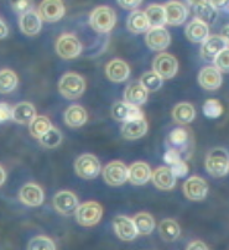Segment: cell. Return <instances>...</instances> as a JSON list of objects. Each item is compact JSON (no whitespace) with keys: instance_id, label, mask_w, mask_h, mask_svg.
I'll return each instance as SVG.
<instances>
[{"instance_id":"5","label":"cell","mask_w":229,"mask_h":250,"mask_svg":"<svg viewBox=\"0 0 229 250\" xmlns=\"http://www.w3.org/2000/svg\"><path fill=\"white\" fill-rule=\"evenodd\" d=\"M76 221L82 227H93L101 222L103 208L98 202L89 201L78 206L75 212Z\"/></svg>"},{"instance_id":"11","label":"cell","mask_w":229,"mask_h":250,"mask_svg":"<svg viewBox=\"0 0 229 250\" xmlns=\"http://www.w3.org/2000/svg\"><path fill=\"white\" fill-rule=\"evenodd\" d=\"M55 209L63 216H68L76 212V209L80 206L78 197L71 191H60L54 196L52 200Z\"/></svg>"},{"instance_id":"33","label":"cell","mask_w":229,"mask_h":250,"mask_svg":"<svg viewBox=\"0 0 229 250\" xmlns=\"http://www.w3.org/2000/svg\"><path fill=\"white\" fill-rule=\"evenodd\" d=\"M145 14H146L151 27H164V25L167 24V21H166L165 6L164 5L151 4L150 6H147Z\"/></svg>"},{"instance_id":"19","label":"cell","mask_w":229,"mask_h":250,"mask_svg":"<svg viewBox=\"0 0 229 250\" xmlns=\"http://www.w3.org/2000/svg\"><path fill=\"white\" fill-rule=\"evenodd\" d=\"M221 71L216 66H206L198 73V83L207 91H216L222 84Z\"/></svg>"},{"instance_id":"16","label":"cell","mask_w":229,"mask_h":250,"mask_svg":"<svg viewBox=\"0 0 229 250\" xmlns=\"http://www.w3.org/2000/svg\"><path fill=\"white\" fill-rule=\"evenodd\" d=\"M112 117L118 122H129V120L142 119L144 118V113L139 106L131 105L126 102H117L112 106Z\"/></svg>"},{"instance_id":"51","label":"cell","mask_w":229,"mask_h":250,"mask_svg":"<svg viewBox=\"0 0 229 250\" xmlns=\"http://www.w3.org/2000/svg\"><path fill=\"white\" fill-rule=\"evenodd\" d=\"M0 171H1V185H4V184H5L6 173H5V170H4L3 166H1V167H0Z\"/></svg>"},{"instance_id":"22","label":"cell","mask_w":229,"mask_h":250,"mask_svg":"<svg viewBox=\"0 0 229 250\" xmlns=\"http://www.w3.org/2000/svg\"><path fill=\"white\" fill-rule=\"evenodd\" d=\"M152 177V171L149 164L144 161H136L129 166V182L134 186H143L147 184Z\"/></svg>"},{"instance_id":"30","label":"cell","mask_w":229,"mask_h":250,"mask_svg":"<svg viewBox=\"0 0 229 250\" xmlns=\"http://www.w3.org/2000/svg\"><path fill=\"white\" fill-rule=\"evenodd\" d=\"M196 110L195 106L191 103L182 102V103L176 104L175 108L172 109V118L177 124L187 125L195 119Z\"/></svg>"},{"instance_id":"34","label":"cell","mask_w":229,"mask_h":250,"mask_svg":"<svg viewBox=\"0 0 229 250\" xmlns=\"http://www.w3.org/2000/svg\"><path fill=\"white\" fill-rule=\"evenodd\" d=\"M51 128H52L51 120L45 115H36V118L29 124L30 134L36 139H40L41 136L45 135Z\"/></svg>"},{"instance_id":"31","label":"cell","mask_w":229,"mask_h":250,"mask_svg":"<svg viewBox=\"0 0 229 250\" xmlns=\"http://www.w3.org/2000/svg\"><path fill=\"white\" fill-rule=\"evenodd\" d=\"M181 229L175 219H164L159 224V234L166 242H175L180 237Z\"/></svg>"},{"instance_id":"42","label":"cell","mask_w":229,"mask_h":250,"mask_svg":"<svg viewBox=\"0 0 229 250\" xmlns=\"http://www.w3.org/2000/svg\"><path fill=\"white\" fill-rule=\"evenodd\" d=\"M11 8L19 15L32 10V0H10Z\"/></svg>"},{"instance_id":"3","label":"cell","mask_w":229,"mask_h":250,"mask_svg":"<svg viewBox=\"0 0 229 250\" xmlns=\"http://www.w3.org/2000/svg\"><path fill=\"white\" fill-rule=\"evenodd\" d=\"M85 91V81L76 72H67L59 82V92L66 99L75 101L82 97Z\"/></svg>"},{"instance_id":"4","label":"cell","mask_w":229,"mask_h":250,"mask_svg":"<svg viewBox=\"0 0 229 250\" xmlns=\"http://www.w3.org/2000/svg\"><path fill=\"white\" fill-rule=\"evenodd\" d=\"M117 22V15L112 8L105 5L94 9L89 16V24L94 31L99 34H107L113 30Z\"/></svg>"},{"instance_id":"26","label":"cell","mask_w":229,"mask_h":250,"mask_svg":"<svg viewBox=\"0 0 229 250\" xmlns=\"http://www.w3.org/2000/svg\"><path fill=\"white\" fill-rule=\"evenodd\" d=\"M147 129H149V125L145 118L129 120L123 124L122 135L128 140H136V139L143 138L147 133Z\"/></svg>"},{"instance_id":"36","label":"cell","mask_w":229,"mask_h":250,"mask_svg":"<svg viewBox=\"0 0 229 250\" xmlns=\"http://www.w3.org/2000/svg\"><path fill=\"white\" fill-rule=\"evenodd\" d=\"M195 9V14L197 16V19H201L202 21L207 22L208 25L212 24V22L216 21L217 19V15H218V10L213 6V4L209 1L207 3L202 4L200 6H196Z\"/></svg>"},{"instance_id":"18","label":"cell","mask_w":229,"mask_h":250,"mask_svg":"<svg viewBox=\"0 0 229 250\" xmlns=\"http://www.w3.org/2000/svg\"><path fill=\"white\" fill-rule=\"evenodd\" d=\"M164 6H165L166 21L171 26H179L187 20L188 9L185 4L180 3L177 0H171Z\"/></svg>"},{"instance_id":"23","label":"cell","mask_w":229,"mask_h":250,"mask_svg":"<svg viewBox=\"0 0 229 250\" xmlns=\"http://www.w3.org/2000/svg\"><path fill=\"white\" fill-rule=\"evenodd\" d=\"M20 30L26 36H36L40 34L42 27V19L40 18L38 11H27V13L20 15L19 19Z\"/></svg>"},{"instance_id":"41","label":"cell","mask_w":229,"mask_h":250,"mask_svg":"<svg viewBox=\"0 0 229 250\" xmlns=\"http://www.w3.org/2000/svg\"><path fill=\"white\" fill-rule=\"evenodd\" d=\"M214 66L223 73H229V46L224 48L213 61Z\"/></svg>"},{"instance_id":"20","label":"cell","mask_w":229,"mask_h":250,"mask_svg":"<svg viewBox=\"0 0 229 250\" xmlns=\"http://www.w3.org/2000/svg\"><path fill=\"white\" fill-rule=\"evenodd\" d=\"M130 67L125 61L120 59H114L108 62L105 67V75L108 80L114 83L125 82L130 76Z\"/></svg>"},{"instance_id":"24","label":"cell","mask_w":229,"mask_h":250,"mask_svg":"<svg viewBox=\"0 0 229 250\" xmlns=\"http://www.w3.org/2000/svg\"><path fill=\"white\" fill-rule=\"evenodd\" d=\"M176 176L168 166H160L152 172L151 181L161 191H170L176 186Z\"/></svg>"},{"instance_id":"14","label":"cell","mask_w":229,"mask_h":250,"mask_svg":"<svg viewBox=\"0 0 229 250\" xmlns=\"http://www.w3.org/2000/svg\"><path fill=\"white\" fill-rule=\"evenodd\" d=\"M145 42L152 51H164L170 46L171 36L165 27H151L146 32Z\"/></svg>"},{"instance_id":"38","label":"cell","mask_w":229,"mask_h":250,"mask_svg":"<svg viewBox=\"0 0 229 250\" xmlns=\"http://www.w3.org/2000/svg\"><path fill=\"white\" fill-rule=\"evenodd\" d=\"M39 141H40V144L43 147H46V149H55V147H57L61 144L62 134L59 129L52 126L45 135H42L39 139Z\"/></svg>"},{"instance_id":"47","label":"cell","mask_w":229,"mask_h":250,"mask_svg":"<svg viewBox=\"0 0 229 250\" xmlns=\"http://www.w3.org/2000/svg\"><path fill=\"white\" fill-rule=\"evenodd\" d=\"M217 10H229V0H210Z\"/></svg>"},{"instance_id":"15","label":"cell","mask_w":229,"mask_h":250,"mask_svg":"<svg viewBox=\"0 0 229 250\" xmlns=\"http://www.w3.org/2000/svg\"><path fill=\"white\" fill-rule=\"evenodd\" d=\"M228 46V42L222 35H213L201 46V56L206 61H214V59Z\"/></svg>"},{"instance_id":"21","label":"cell","mask_w":229,"mask_h":250,"mask_svg":"<svg viewBox=\"0 0 229 250\" xmlns=\"http://www.w3.org/2000/svg\"><path fill=\"white\" fill-rule=\"evenodd\" d=\"M147 98H149V91L142 84L140 81L130 83L124 91V102L139 108L146 103Z\"/></svg>"},{"instance_id":"13","label":"cell","mask_w":229,"mask_h":250,"mask_svg":"<svg viewBox=\"0 0 229 250\" xmlns=\"http://www.w3.org/2000/svg\"><path fill=\"white\" fill-rule=\"evenodd\" d=\"M43 198H45V194H43V189L41 188L40 185L29 182L20 188L19 200L22 205L27 206V207L41 206L43 202Z\"/></svg>"},{"instance_id":"25","label":"cell","mask_w":229,"mask_h":250,"mask_svg":"<svg viewBox=\"0 0 229 250\" xmlns=\"http://www.w3.org/2000/svg\"><path fill=\"white\" fill-rule=\"evenodd\" d=\"M185 32H186V38L191 42L203 43L209 38V26L207 22L196 18L187 25Z\"/></svg>"},{"instance_id":"37","label":"cell","mask_w":229,"mask_h":250,"mask_svg":"<svg viewBox=\"0 0 229 250\" xmlns=\"http://www.w3.org/2000/svg\"><path fill=\"white\" fill-rule=\"evenodd\" d=\"M142 84L146 88L149 92H156L163 87L164 78L161 76L157 75L155 71H150V72H145L140 78Z\"/></svg>"},{"instance_id":"48","label":"cell","mask_w":229,"mask_h":250,"mask_svg":"<svg viewBox=\"0 0 229 250\" xmlns=\"http://www.w3.org/2000/svg\"><path fill=\"white\" fill-rule=\"evenodd\" d=\"M186 1L192 6V8H196V6H200L202 5V4L207 3L209 0H186Z\"/></svg>"},{"instance_id":"1","label":"cell","mask_w":229,"mask_h":250,"mask_svg":"<svg viewBox=\"0 0 229 250\" xmlns=\"http://www.w3.org/2000/svg\"><path fill=\"white\" fill-rule=\"evenodd\" d=\"M166 149L173 150L182 155L185 160L189 159L193 149V139L185 128H175L166 138Z\"/></svg>"},{"instance_id":"32","label":"cell","mask_w":229,"mask_h":250,"mask_svg":"<svg viewBox=\"0 0 229 250\" xmlns=\"http://www.w3.org/2000/svg\"><path fill=\"white\" fill-rule=\"evenodd\" d=\"M135 223L136 230L139 235H149L151 234L155 228V219L154 217L147 212H140L135 214L133 218Z\"/></svg>"},{"instance_id":"49","label":"cell","mask_w":229,"mask_h":250,"mask_svg":"<svg viewBox=\"0 0 229 250\" xmlns=\"http://www.w3.org/2000/svg\"><path fill=\"white\" fill-rule=\"evenodd\" d=\"M0 27H1V39H5L8 36V27H6L5 21L3 19L0 20Z\"/></svg>"},{"instance_id":"39","label":"cell","mask_w":229,"mask_h":250,"mask_svg":"<svg viewBox=\"0 0 229 250\" xmlns=\"http://www.w3.org/2000/svg\"><path fill=\"white\" fill-rule=\"evenodd\" d=\"M27 250H56V244L51 238L38 235L30 240Z\"/></svg>"},{"instance_id":"12","label":"cell","mask_w":229,"mask_h":250,"mask_svg":"<svg viewBox=\"0 0 229 250\" xmlns=\"http://www.w3.org/2000/svg\"><path fill=\"white\" fill-rule=\"evenodd\" d=\"M208 185L205 178L200 176H191L185 181L184 193L191 201H202L207 197Z\"/></svg>"},{"instance_id":"45","label":"cell","mask_w":229,"mask_h":250,"mask_svg":"<svg viewBox=\"0 0 229 250\" xmlns=\"http://www.w3.org/2000/svg\"><path fill=\"white\" fill-rule=\"evenodd\" d=\"M118 4L125 10H136L140 6L143 0H117Z\"/></svg>"},{"instance_id":"50","label":"cell","mask_w":229,"mask_h":250,"mask_svg":"<svg viewBox=\"0 0 229 250\" xmlns=\"http://www.w3.org/2000/svg\"><path fill=\"white\" fill-rule=\"evenodd\" d=\"M222 36L226 39L227 42H228V45H229V24H227L226 26L222 29Z\"/></svg>"},{"instance_id":"35","label":"cell","mask_w":229,"mask_h":250,"mask_svg":"<svg viewBox=\"0 0 229 250\" xmlns=\"http://www.w3.org/2000/svg\"><path fill=\"white\" fill-rule=\"evenodd\" d=\"M19 83V78L11 69L4 68L0 72V92L3 94L10 93Z\"/></svg>"},{"instance_id":"17","label":"cell","mask_w":229,"mask_h":250,"mask_svg":"<svg viewBox=\"0 0 229 250\" xmlns=\"http://www.w3.org/2000/svg\"><path fill=\"white\" fill-rule=\"evenodd\" d=\"M113 228H114L115 234L119 239L124 242H130L138 237V230H136L135 223L131 218L125 216H117L113 219Z\"/></svg>"},{"instance_id":"28","label":"cell","mask_w":229,"mask_h":250,"mask_svg":"<svg viewBox=\"0 0 229 250\" xmlns=\"http://www.w3.org/2000/svg\"><path fill=\"white\" fill-rule=\"evenodd\" d=\"M36 118V109L29 102H20L13 108V120L18 124H30Z\"/></svg>"},{"instance_id":"43","label":"cell","mask_w":229,"mask_h":250,"mask_svg":"<svg viewBox=\"0 0 229 250\" xmlns=\"http://www.w3.org/2000/svg\"><path fill=\"white\" fill-rule=\"evenodd\" d=\"M168 167L172 170V172L175 173L176 177H185L189 171V167L188 165H187L186 160H182V161H180V163L175 164V165L172 166H168Z\"/></svg>"},{"instance_id":"7","label":"cell","mask_w":229,"mask_h":250,"mask_svg":"<svg viewBox=\"0 0 229 250\" xmlns=\"http://www.w3.org/2000/svg\"><path fill=\"white\" fill-rule=\"evenodd\" d=\"M82 43L72 34L61 35L56 41V52L61 59H77L82 53Z\"/></svg>"},{"instance_id":"9","label":"cell","mask_w":229,"mask_h":250,"mask_svg":"<svg viewBox=\"0 0 229 250\" xmlns=\"http://www.w3.org/2000/svg\"><path fill=\"white\" fill-rule=\"evenodd\" d=\"M152 68L164 80H171L179 71V61L170 53H159L152 61Z\"/></svg>"},{"instance_id":"27","label":"cell","mask_w":229,"mask_h":250,"mask_svg":"<svg viewBox=\"0 0 229 250\" xmlns=\"http://www.w3.org/2000/svg\"><path fill=\"white\" fill-rule=\"evenodd\" d=\"M126 27L129 31L133 34H143V32H147L151 29L149 19H147L145 11L134 10L130 15L128 16L126 20Z\"/></svg>"},{"instance_id":"29","label":"cell","mask_w":229,"mask_h":250,"mask_svg":"<svg viewBox=\"0 0 229 250\" xmlns=\"http://www.w3.org/2000/svg\"><path fill=\"white\" fill-rule=\"evenodd\" d=\"M64 123L71 128H81L87 123L88 115L83 106L75 104L68 106L64 112Z\"/></svg>"},{"instance_id":"2","label":"cell","mask_w":229,"mask_h":250,"mask_svg":"<svg viewBox=\"0 0 229 250\" xmlns=\"http://www.w3.org/2000/svg\"><path fill=\"white\" fill-rule=\"evenodd\" d=\"M205 166L212 177H224L229 172V152L224 147H214L206 156Z\"/></svg>"},{"instance_id":"46","label":"cell","mask_w":229,"mask_h":250,"mask_svg":"<svg viewBox=\"0 0 229 250\" xmlns=\"http://www.w3.org/2000/svg\"><path fill=\"white\" fill-rule=\"evenodd\" d=\"M186 250H208V248L202 240H193L187 245Z\"/></svg>"},{"instance_id":"40","label":"cell","mask_w":229,"mask_h":250,"mask_svg":"<svg viewBox=\"0 0 229 250\" xmlns=\"http://www.w3.org/2000/svg\"><path fill=\"white\" fill-rule=\"evenodd\" d=\"M203 114L209 119H217L223 114V105L218 99H207L203 104Z\"/></svg>"},{"instance_id":"44","label":"cell","mask_w":229,"mask_h":250,"mask_svg":"<svg viewBox=\"0 0 229 250\" xmlns=\"http://www.w3.org/2000/svg\"><path fill=\"white\" fill-rule=\"evenodd\" d=\"M9 119H13V108L3 102L0 104V120L4 123Z\"/></svg>"},{"instance_id":"8","label":"cell","mask_w":229,"mask_h":250,"mask_svg":"<svg viewBox=\"0 0 229 250\" xmlns=\"http://www.w3.org/2000/svg\"><path fill=\"white\" fill-rule=\"evenodd\" d=\"M75 171L77 176L84 180H93L98 177L102 167L99 160L92 154H83L76 160Z\"/></svg>"},{"instance_id":"6","label":"cell","mask_w":229,"mask_h":250,"mask_svg":"<svg viewBox=\"0 0 229 250\" xmlns=\"http://www.w3.org/2000/svg\"><path fill=\"white\" fill-rule=\"evenodd\" d=\"M103 178L105 184L109 186H123L126 181H129V167L119 160L110 161L103 168Z\"/></svg>"},{"instance_id":"10","label":"cell","mask_w":229,"mask_h":250,"mask_svg":"<svg viewBox=\"0 0 229 250\" xmlns=\"http://www.w3.org/2000/svg\"><path fill=\"white\" fill-rule=\"evenodd\" d=\"M38 13L42 21L56 22L63 18L66 8L62 0H42L38 8Z\"/></svg>"}]
</instances>
